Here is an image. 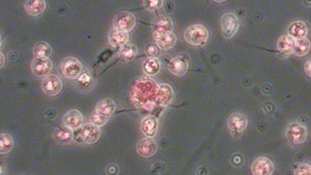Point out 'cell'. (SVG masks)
Wrapping results in <instances>:
<instances>
[{"label":"cell","instance_id":"16","mask_svg":"<svg viewBox=\"0 0 311 175\" xmlns=\"http://www.w3.org/2000/svg\"><path fill=\"white\" fill-rule=\"evenodd\" d=\"M53 138L58 144L67 145L73 141V132L70 128H68L65 126L57 127L53 133Z\"/></svg>","mask_w":311,"mask_h":175},{"label":"cell","instance_id":"3","mask_svg":"<svg viewBox=\"0 0 311 175\" xmlns=\"http://www.w3.org/2000/svg\"><path fill=\"white\" fill-rule=\"evenodd\" d=\"M285 136L288 141L293 144H303L308 137V130L306 126L299 122H292L288 125Z\"/></svg>","mask_w":311,"mask_h":175},{"label":"cell","instance_id":"33","mask_svg":"<svg viewBox=\"0 0 311 175\" xmlns=\"http://www.w3.org/2000/svg\"><path fill=\"white\" fill-rule=\"evenodd\" d=\"M145 53L149 58H156L159 55V47L154 44H149L145 48Z\"/></svg>","mask_w":311,"mask_h":175},{"label":"cell","instance_id":"12","mask_svg":"<svg viewBox=\"0 0 311 175\" xmlns=\"http://www.w3.org/2000/svg\"><path fill=\"white\" fill-rule=\"evenodd\" d=\"M62 121L63 126L71 130H75L84 125V116L79 110H71L63 115Z\"/></svg>","mask_w":311,"mask_h":175},{"label":"cell","instance_id":"18","mask_svg":"<svg viewBox=\"0 0 311 175\" xmlns=\"http://www.w3.org/2000/svg\"><path fill=\"white\" fill-rule=\"evenodd\" d=\"M24 5L27 13L32 17L41 15L46 9V2L44 0H27Z\"/></svg>","mask_w":311,"mask_h":175},{"label":"cell","instance_id":"31","mask_svg":"<svg viewBox=\"0 0 311 175\" xmlns=\"http://www.w3.org/2000/svg\"><path fill=\"white\" fill-rule=\"evenodd\" d=\"M164 5L163 0H144L143 1V6L146 8L147 10L154 11L160 9Z\"/></svg>","mask_w":311,"mask_h":175},{"label":"cell","instance_id":"4","mask_svg":"<svg viewBox=\"0 0 311 175\" xmlns=\"http://www.w3.org/2000/svg\"><path fill=\"white\" fill-rule=\"evenodd\" d=\"M83 64L74 57H67L61 63V71L67 79H76L83 73Z\"/></svg>","mask_w":311,"mask_h":175},{"label":"cell","instance_id":"24","mask_svg":"<svg viewBox=\"0 0 311 175\" xmlns=\"http://www.w3.org/2000/svg\"><path fill=\"white\" fill-rule=\"evenodd\" d=\"M311 50V42L307 38H304L301 40H296L294 41L292 53L298 57H302L308 54Z\"/></svg>","mask_w":311,"mask_h":175},{"label":"cell","instance_id":"29","mask_svg":"<svg viewBox=\"0 0 311 175\" xmlns=\"http://www.w3.org/2000/svg\"><path fill=\"white\" fill-rule=\"evenodd\" d=\"M109 118L107 117H105L104 115H101L99 112H97L96 110H94V112L92 113L91 115L89 116V122L92 124H94L96 127L101 128L103 126H105L107 123V121Z\"/></svg>","mask_w":311,"mask_h":175},{"label":"cell","instance_id":"25","mask_svg":"<svg viewBox=\"0 0 311 175\" xmlns=\"http://www.w3.org/2000/svg\"><path fill=\"white\" fill-rule=\"evenodd\" d=\"M177 37L174 32L167 33L157 40L158 47L163 50H170L176 45Z\"/></svg>","mask_w":311,"mask_h":175},{"label":"cell","instance_id":"38","mask_svg":"<svg viewBox=\"0 0 311 175\" xmlns=\"http://www.w3.org/2000/svg\"><path fill=\"white\" fill-rule=\"evenodd\" d=\"M305 4L309 7H311V1H305Z\"/></svg>","mask_w":311,"mask_h":175},{"label":"cell","instance_id":"30","mask_svg":"<svg viewBox=\"0 0 311 175\" xmlns=\"http://www.w3.org/2000/svg\"><path fill=\"white\" fill-rule=\"evenodd\" d=\"M92 77L87 71L83 72L78 78V84L80 89H89L92 84Z\"/></svg>","mask_w":311,"mask_h":175},{"label":"cell","instance_id":"28","mask_svg":"<svg viewBox=\"0 0 311 175\" xmlns=\"http://www.w3.org/2000/svg\"><path fill=\"white\" fill-rule=\"evenodd\" d=\"M294 41L291 37L289 35H282L277 41V50L281 53H292Z\"/></svg>","mask_w":311,"mask_h":175},{"label":"cell","instance_id":"13","mask_svg":"<svg viewBox=\"0 0 311 175\" xmlns=\"http://www.w3.org/2000/svg\"><path fill=\"white\" fill-rule=\"evenodd\" d=\"M227 125L234 133H242L248 126V119L241 113H234L228 118Z\"/></svg>","mask_w":311,"mask_h":175},{"label":"cell","instance_id":"1","mask_svg":"<svg viewBox=\"0 0 311 175\" xmlns=\"http://www.w3.org/2000/svg\"><path fill=\"white\" fill-rule=\"evenodd\" d=\"M209 31L202 24H193L188 26L184 33V38L189 45L204 46L209 40Z\"/></svg>","mask_w":311,"mask_h":175},{"label":"cell","instance_id":"20","mask_svg":"<svg viewBox=\"0 0 311 175\" xmlns=\"http://www.w3.org/2000/svg\"><path fill=\"white\" fill-rule=\"evenodd\" d=\"M95 110L109 118L115 114L116 105L112 99L105 98L97 104Z\"/></svg>","mask_w":311,"mask_h":175},{"label":"cell","instance_id":"2","mask_svg":"<svg viewBox=\"0 0 311 175\" xmlns=\"http://www.w3.org/2000/svg\"><path fill=\"white\" fill-rule=\"evenodd\" d=\"M173 30H174V23H173L172 18L169 16H158L152 21V34L156 41L163 35L173 32Z\"/></svg>","mask_w":311,"mask_h":175},{"label":"cell","instance_id":"27","mask_svg":"<svg viewBox=\"0 0 311 175\" xmlns=\"http://www.w3.org/2000/svg\"><path fill=\"white\" fill-rule=\"evenodd\" d=\"M139 53L138 48L133 44H127L120 50V56L124 61L130 62L137 56Z\"/></svg>","mask_w":311,"mask_h":175},{"label":"cell","instance_id":"37","mask_svg":"<svg viewBox=\"0 0 311 175\" xmlns=\"http://www.w3.org/2000/svg\"><path fill=\"white\" fill-rule=\"evenodd\" d=\"M0 55H1V68H3L4 63H5V57L2 52L0 53Z\"/></svg>","mask_w":311,"mask_h":175},{"label":"cell","instance_id":"36","mask_svg":"<svg viewBox=\"0 0 311 175\" xmlns=\"http://www.w3.org/2000/svg\"><path fill=\"white\" fill-rule=\"evenodd\" d=\"M241 154H240V156H238V155H236V156H234V158H233V164H234V165H236V164H238L239 161H240V162L242 163V164H243V161L244 160H239V158L241 157Z\"/></svg>","mask_w":311,"mask_h":175},{"label":"cell","instance_id":"23","mask_svg":"<svg viewBox=\"0 0 311 175\" xmlns=\"http://www.w3.org/2000/svg\"><path fill=\"white\" fill-rule=\"evenodd\" d=\"M33 53L35 58H50L52 48L47 42L40 41L34 45Z\"/></svg>","mask_w":311,"mask_h":175},{"label":"cell","instance_id":"17","mask_svg":"<svg viewBox=\"0 0 311 175\" xmlns=\"http://www.w3.org/2000/svg\"><path fill=\"white\" fill-rule=\"evenodd\" d=\"M140 128H141L142 133H144L146 137L154 138V136L156 135L158 128H159L157 118L152 115L147 116L141 121Z\"/></svg>","mask_w":311,"mask_h":175},{"label":"cell","instance_id":"7","mask_svg":"<svg viewBox=\"0 0 311 175\" xmlns=\"http://www.w3.org/2000/svg\"><path fill=\"white\" fill-rule=\"evenodd\" d=\"M275 165L269 158H257L251 165V172L253 175H272L275 172Z\"/></svg>","mask_w":311,"mask_h":175},{"label":"cell","instance_id":"21","mask_svg":"<svg viewBox=\"0 0 311 175\" xmlns=\"http://www.w3.org/2000/svg\"><path fill=\"white\" fill-rule=\"evenodd\" d=\"M174 100V91L169 84H160L157 93V101L162 105H170Z\"/></svg>","mask_w":311,"mask_h":175},{"label":"cell","instance_id":"26","mask_svg":"<svg viewBox=\"0 0 311 175\" xmlns=\"http://www.w3.org/2000/svg\"><path fill=\"white\" fill-rule=\"evenodd\" d=\"M14 146L13 136L9 133H2L0 134V153L7 154L12 151Z\"/></svg>","mask_w":311,"mask_h":175},{"label":"cell","instance_id":"14","mask_svg":"<svg viewBox=\"0 0 311 175\" xmlns=\"http://www.w3.org/2000/svg\"><path fill=\"white\" fill-rule=\"evenodd\" d=\"M33 73L38 77H47L53 69V62L50 58H34L31 63Z\"/></svg>","mask_w":311,"mask_h":175},{"label":"cell","instance_id":"9","mask_svg":"<svg viewBox=\"0 0 311 175\" xmlns=\"http://www.w3.org/2000/svg\"><path fill=\"white\" fill-rule=\"evenodd\" d=\"M188 58L183 55H179L170 59L168 69L173 75L182 77L188 72Z\"/></svg>","mask_w":311,"mask_h":175},{"label":"cell","instance_id":"10","mask_svg":"<svg viewBox=\"0 0 311 175\" xmlns=\"http://www.w3.org/2000/svg\"><path fill=\"white\" fill-rule=\"evenodd\" d=\"M79 129V135L82 140L87 144H95L101 136L100 128L90 123H85Z\"/></svg>","mask_w":311,"mask_h":175},{"label":"cell","instance_id":"5","mask_svg":"<svg viewBox=\"0 0 311 175\" xmlns=\"http://www.w3.org/2000/svg\"><path fill=\"white\" fill-rule=\"evenodd\" d=\"M135 25V16L127 11H122L117 13L113 20L114 29H116L119 31L128 33L134 29Z\"/></svg>","mask_w":311,"mask_h":175},{"label":"cell","instance_id":"11","mask_svg":"<svg viewBox=\"0 0 311 175\" xmlns=\"http://www.w3.org/2000/svg\"><path fill=\"white\" fill-rule=\"evenodd\" d=\"M136 150L142 157H152L158 151L157 142L154 140V138L146 137L138 142L136 145Z\"/></svg>","mask_w":311,"mask_h":175},{"label":"cell","instance_id":"34","mask_svg":"<svg viewBox=\"0 0 311 175\" xmlns=\"http://www.w3.org/2000/svg\"><path fill=\"white\" fill-rule=\"evenodd\" d=\"M119 173H120L119 166L115 165V164L110 165L106 168V174H107L108 175H118Z\"/></svg>","mask_w":311,"mask_h":175},{"label":"cell","instance_id":"22","mask_svg":"<svg viewBox=\"0 0 311 175\" xmlns=\"http://www.w3.org/2000/svg\"><path fill=\"white\" fill-rule=\"evenodd\" d=\"M143 71L148 76L157 75L161 69L160 61L156 58H148L143 63Z\"/></svg>","mask_w":311,"mask_h":175},{"label":"cell","instance_id":"32","mask_svg":"<svg viewBox=\"0 0 311 175\" xmlns=\"http://www.w3.org/2000/svg\"><path fill=\"white\" fill-rule=\"evenodd\" d=\"M294 175H311V161L297 165L294 170Z\"/></svg>","mask_w":311,"mask_h":175},{"label":"cell","instance_id":"8","mask_svg":"<svg viewBox=\"0 0 311 175\" xmlns=\"http://www.w3.org/2000/svg\"><path fill=\"white\" fill-rule=\"evenodd\" d=\"M41 88L45 94L49 96H56L61 93L63 88V82L55 74H51L45 78L41 84Z\"/></svg>","mask_w":311,"mask_h":175},{"label":"cell","instance_id":"6","mask_svg":"<svg viewBox=\"0 0 311 175\" xmlns=\"http://www.w3.org/2000/svg\"><path fill=\"white\" fill-rule=\"evenodd\" d=\"M220 25L223 36L226 39H231L238 32L240 20L235 13H225L220 19Z\"/></svg>","mask_w":311,"mask_h":175},{"label":"cell","instance_id":"15","mask_svg":"<svg viewBox=\"0 0 311 175\" xmlns=\"http://www.w3.org/2000/svg\"><path fill=\"white\" fill-rule=\"evenodd\" d=\"M309 29L307 24L301 20L292 22L289 25L287 29L288 35L295 40L306 38Z\"/></svg>","mask_w":311,"mask_h":175},{"label":"cell","instance_id":"35","mask_svg":"<svg viewBox=\"0 0 311 175\" xmlns=\"http://www.w3.org/2000/svg\"><path fill=\"white\" fill-rule=\"evenodd\" d=\"M304 68H305V72H306V74L311 77V58L306 61Z\"/></svg>","mask_w":311,"mask_h":175},{"label":"cell","instance_id":"19","mask_svg":"<svg viewBox=\"0 0 311 175\" xmlns=\"http://www.w3.org/2000/svg\"><path fill=\"white\" fill-rule=\"evenodd\" d=\"M128 40H129L128 33L119 31L116 29H112L109 33V42L113 47L122 48L128 44Z\"/></svg>","mask_w":311,"mask_h":175}]
</instances>
